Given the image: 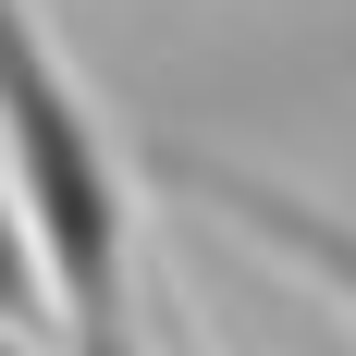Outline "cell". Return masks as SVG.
<instances>
[{"label":"cell","mask_w":356,"mask_h":356,"mask_svg":"<svg viewBox=\"0 0 356 356\" xmlns=\"http://www.w3.org/2000/svg\"><path fill=\"white\" fill-rule=\"evenodd\" d=\"M0 172L37 221L62 344L136 320V172H123V136L99 123V99L74 86V62L49 49L37 0H0Z\"/></svg>","instance_id":"obj_1"},{"label":"cell","mask_w":356,"mask_h":356,"mask_svg":"<svg viewBox=\"0 0 356 356\" xmlns=\"http://www.w3.org/2000/svg\"><path fill=\"white\" fill-rule=\"evenodd\" d=\"M136 160H147L160 197L209 209L221 234H246L270 270H295L307 295H332V307L356 320V221L332 209V197H307V184H283V172H246V160H221V147H184V136H147Z\"/></svg>","instance_id":"obj_2"},{"label":"cell","mask_w":356,"mask_h":356,"mask_svg":"<svg viewBox=\"0 0 356 356\" xmlns=\"http://www.w3.org/2000/svg\"><path fill=\"white\" fill-rule=\"evenodd\" d=\"M0 320L62 332V295H49V258H37V221H25V197H13V172H0Z\"/></svg>","instance_id":"obj_3"},{"label":"cell","mask_w":356,"mask_h":356,"mask_svg":"<svg viewBox=\"0 0 356 356\" xmlns=\"http://www.w3.org/2000/svg\"><path fill=\"white\" fill-rule=\"evenodd\" d=\"M0 356H49V332H25V320H0Z\"/></svg>","instance_id":"obj_4"}]
</instances>
